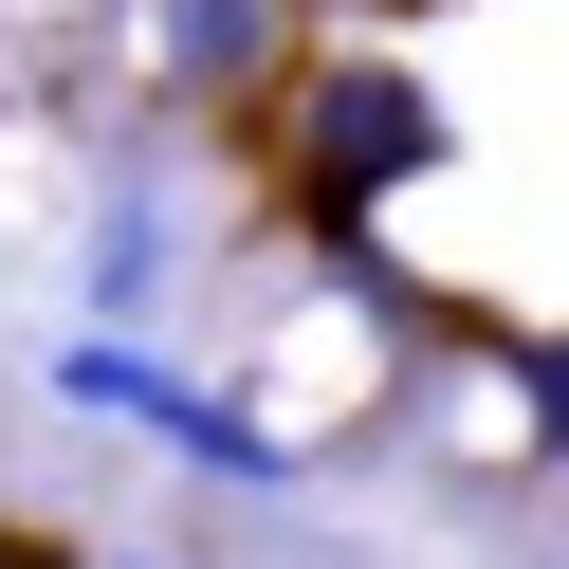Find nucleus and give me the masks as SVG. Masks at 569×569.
<instances>
[{"instance_id": "nucleus-1", "label": "nucleus", "mask_w": 569, "mask_h": 569, "mask_svg": "<svg viewBox=\"0 0 569 569\" xmlns=\"http://www.w3.org/2000/svg\"><path fill=\"white\" fill-rule=\"evenodd\" d=\"M258 184L295 202V239H368L405 184H441V148H459V111H441V74H422L405 38H368V19H295V56L258 74Z\"/></svg>"}, {"instance_id": "nucleus-2", "label": "nucleus", "mask_w": 569, "mask_h": 569, "mask_svg": "<svg viewBox=\"0 0 569 569\" xmlns=\"http://www.w3.org/2000/svg\"><path fill=\"white\" fill-rule=\"evenodd\" d=\"M276 56H295V0H148V74L184 111H258Z\"/></svg>"}, {"instance_id": "nucleus-3", "label": "nucleus", "mask_w": 569, "mask_h": 569, "mask_svg": "<svg viewBox=\"0 0 569 569\" xmlns=\"http://www.w3.org/2000/svg\"><path fill=\"white\" fill-rule=\"evenodd\" d=\"M166 295H184V221H166L148 184H111V202H92V258H74V312H92V331H148Z\"/></svg>"}, {"instance_id": "nucleus-4", "label": "nucleus", "mask_w": 569, "mask_h": 569, "mask_svg": "<svg viewBox=\"0 0 569 569\" xmlns=\"http://www.w3.org/2000/svg\"><path fill=\"white\" fill-rule=\"evenodd\" d=\"M56 405H74V422H148V441H184V422H202V368H166L148 331H74V349H56Z\"/></svg>"}, {"instance_id": "nucleus-5", "label": "nucleus", "mask_w": 569, "mask_h": 569, "mask_svg": "<svg viewBox=\"0 0 569 569\" xmlns=\"http://www.w3.org/2000/svg\"><path fill=\"white\" fill-rule=\"evenodd\" d=\"M92 569H166V551H92Z\"/></svg>"}, {"instance_id": "nucleus-6", "label": "nucleus", "mask_w": 569, "mask_h": 569, "mask_svg": "<svg viewBox=\"0 0 569 569\" xmlns=\"http://www.w3.org/2000/svg\"><path fill=\"white\" fill-rule=\"evenodd\" d=\"M551 569H569V551H551Z\"/></svg>"}]
</instances>
